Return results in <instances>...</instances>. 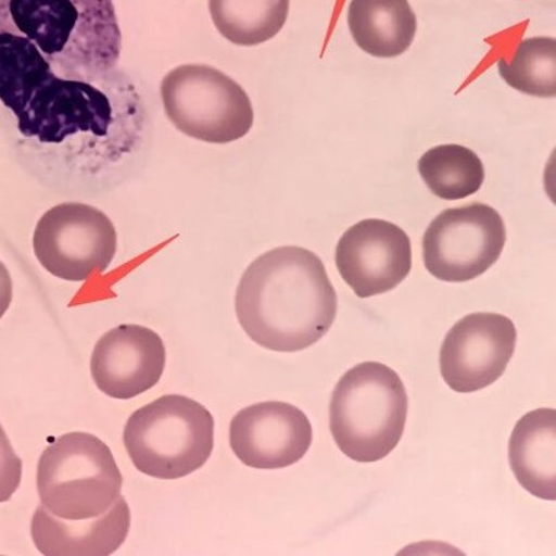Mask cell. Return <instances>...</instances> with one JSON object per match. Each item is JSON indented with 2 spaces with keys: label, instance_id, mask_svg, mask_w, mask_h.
Here are the masks:
<instances>
[{
  "label": "cell",
  "instance_id": "2e32d148",
  "mask_svg": "<svg viewBox=\"0 0 556 556\" xmlns=\"http://www.w3.org/2000/svg\"><path fill=\"white\" fill-rule=\"evenodd\" d=\"M348 27L362 51L391 59L408 51L417 20L408 0H351Z\"/></svg>",
  "mask_w": 556,
  "mask_h": 556
},
{
  "label": "cell",
  "instance_id": "d6986e66",
  "mask_svg": "<svg viewBox=\"0 0 556 556\" xmlns=\"http://www.w3.org/2000/svg\"><path fill=\"white\" fill-rule=\"evenodd\" d=\"M500 76L510 88L526 96L556 97V41L551 37L523 39L513 61H498Z\"/></svg>",
  "mask_w": 556,
  "mask_h": 556
},
{
  "label": "cell",
  "instance_id": "5bb4252c",
  "mask_svg": "<svg viewBox=\"0 0 556 556\" xmlns=\"http://www.w3.org/2000/svg\"><path fill=\"white\" fill-rule=\"evenodd\" d=\"M131 514L124 496L108 513L87 520H64L38 506L31 521L35 547L45 556H108L127 540Z\"/></svg>",
  "mask_w": 556,
  "mask_h": 556
},
{
  "label": "cell",
  "instance_id": "ac0fdd59",
  "mask_svg": "<svg viewBox=\"0 0 556 556\" xmlns=\"http://www.w3.org/2000/svg\"><path fill=\"white\" fill-rule=\"evenodd\" d=\"M417 168L427 188L445 201L473 195L485 178L481 159L471 149L455 143L429 149L419 159Z\"/></svg>",
  "mask_w": 556,
  "mask_h": 556
},
{
  "label": "cell",
  "instance_id": "9c48e42d",
  "mask_svg": "<svg viewBox=\"0 0 556 556\" xmlns=\"http://www.w3.org/2000/svg\"><path fill=\"white\" fill-rule=\"evenodd\" d=\"M505 242V223L494 207L471 203L446 208L425 232V266L441 281L475 280L498 262Z\"/></svg>",
  "mask_w": 556,
  "mask_h": 556
},
{
  "label": "cell",
  "instance_id": "277c9868",
  "mask_svg": "<svg viewBox=\"0 0 556 556\" xmlns=\"http://www.w3.org/2000/svg\"><path fill=\"white\" fill-rule=\"evenodd\" d=\"M408 409L399 374L379 362H364L348 370L332 392V439L352 460L379 462L400 444Z\"/></svg>",
  "mask_w": 556,
  "mask_h": 556
},
{
  "label": "cell",
  "instance_id": "44dd1931",
  "mask_svg": "<svg viewBox=\"0 0 556 556\" xmlns=\"http://www.w3.org/2000/svg\"><path fill=\"white\" fill-rule=\"evenodd\" d=\"M13 300V282L8 267L0 262V319L8 312Z\"/></svg>",
  "mask_w": 556,
  "mask_h": 556
},
{
  "label": "cell",
  "instance_id": "5b68a950",
  "mask_svg": "<svg viewBox=\"0 0 556 556\" xmlns=\"http://www.w3.org/2000/svg\"><path fill=\"white\" fill-rule=\"evenodd\" d=\"M134 466L153 479L176 480L201 469L215 446V419L200 402L165 395L134 412L124 427Z\"/></svg>",
  "mask_w": 556,
  "mask_h": 556
},
{
  "label": "cell",
  "instance_id": "9a60e30c",
  "mask_svg": "<svg viewBox=\"0 0 556 556\" xmlns=\"http://www.w3.org/2000/svg\"><path fill=\"white\" fill-rule=\"evenodd\" d=\"M509 464L519 484L531 495L556 500V412H529L509 440Z\"/></svg>",
  "mask_w": 556,
  "mask_h": 556
},
{
  "label": "cell",
  "instance_id": "30bf717a",
  "mask_svg": "<svg viewBox=\"0 0 556 556\" xmlns=\"http://www.w3.org/2000/svg\"><path fill=\"white\" fill-rule=\"evenodd\" d=\"M515 323L498 313H473L446 334L440 351V369L451 390L468 394L491 384L505 374L515 354Z\"/></svg>",
  "mask_w": 556,
  "mask_h": 556
},
{
  "label": "cell",
  "instance_id": "7a4b0ae2",
  "mask_svg": "<svg viewBox=\"0 0 556 556\" xmlns=\"http://www.w3.org/2000/svg\"><path fill=\"white\" fill-rule=\"evenodd\" d=\"M339 300L325 265L301 247L263 253L243 273L236 312L257 345L276 352L306 350L329 332Z\"/></svg>",
  "mask_w": 556,
  "mask_h": 556
},
{
  "label": "cell",
  "instance_id": "7c38bea8",
  "mask_svg": "<svg viewBox=\"0 0 556 556\" xmlns=\"http://www.w3.org/2000/svg\"><path fill=\"white\" fill-rule=\"evenodd\" d=\"M313 430L300 408L286 402H261L238 412L230 425V445L248 468L285 469L309 451Z\"/></svg>",
  "mask_w": 556,
  "mask_h": 556
},
{
  "label": "cell",
  "instance_id": "ba28073f",
  "mask_svg": "<svg viewBox=\"0 0 556 556\" xmlns=\"http://www.w3.org/2000/svg\"><path fill=\"white\" fill-rule=\"evenodd\" d=\"M34 252L45 270L81 282L108 270L116 256L117 232L111 218L86 203L49 208L34 232Z\"/></svg>",
  "mask_w": 556,
  "mask_h": 556
},
{
  "label": "cell",
  "instance_id": "4fadbf2b",
  "mask_svg": "<svg viewBox=\"0 0 556 556\" xmlns=\"http://www.w3.org/2000/svg\"><path fill=\"white\" fill-rule=\"evenodd\" d=\"M166 366L161 336L148 327L123 325L98 341L91 357L92 379L114 400H131L155 387Z\"/></svg>",
  "mask_w": 556,
  "mask_h": 556
},
{
  "label": "cell",
  "instance_id": "ffe728a7",
  "mask_svg": "<svg viewBox=\"0 0 556 556\" xmlns=\"http://www.w3.org/2000/svg\"><path fill=\"white\" fill-rule=\"evenodd\" d=\"M23 460L14 452L0 425V504L8 503L22 483Z\"/></svg>",
  "mask_w": 556,
  "mask_h": 556
},
{
  "label": "cell",
  "instance_id": "6da1fadb",
  "mask_svg": "<svg viewBox=\"0 0 556 556\" xmlns=\"http://www.w3.org/2000/svg\"><path fill=\"white\" fill-rule=\"evenodd\" d=\"M121 53L113 0H0V101L14 116L59 78L101 81Z\"/></svg>",
  "mask_w": 556,
  "mask_h": 556
},
{
  "label": "cell",
  "instance_id": "8fae6325",
  "mask_svg": "<svg viewBox=\"0 0 556 556\" xmlns=\"http://www.w3.org/2000/svg\"><path fill=\"white\" fill-rule=\"evenodd\" d=\"M336 265L356 296L386 294L409 276V237L394 223L367 218L342 235L336 250Z\"/></svg>",
  "mask_w": 556,
  "mask_h": 556
},
{
  "label": "cell",
  "instance_id": "8992f818",
  "mask_svg": "<svg viewBox=\"0 0 556 556\" xmlns=\"http://www.w3.org/2000/svg\"><path fill=\"white\" fill-rule=\"evenodd\" d=\"M37 486L49 514L64 520H87L112 508L121 496L123 476L102 440L68 433L43 451Z\"/></svg>",
  "mask_w": 556,
  "mask_h": 556
},
{
  "label": "cell",
  "instance_id": "3957f363",
  "mask_svg": "<svg viewBox=\"0 0 556 556\" xmlns=\"http://www.w3.org/2000/svg\"><path fill=\"white\" fill-rule=\"evenodd\" d=\"M18 131L47 146L93 152L98 163L116 162L136 146L142 104L130 79L114 70L97 83L56 79L16 114Z\"/></svg>",
  "mask_w": 556,
  "mask_h": 556
},
{
  "label": "cell",
  "instance_id": "e0dca14e",
  "mask_svg": "<svg viewBox=\"0 0 556 556\" xmlns=\"http://www.w3.org/2000/svg\"><path fill=\"white\" fill-rule=\"evenodd\" d=\"M218 33L240 47L270 41L287 22L290 0H208Z\"/></svg>",
  "mask_w": 556,
  "mask_h": 556
},
{
  "label": "cell",
  "instance_id": "52a82bcc",
  "mask_svg": "<svg viewBox=\"0 0 556 556\" xmlns=\"http://www.w3.org/2000/svg\"><path fill=\"white\" fill-rule=\"evenodd\" d=\"M168 121L186 136L208 143L245 137L253 126L250 97L240 84L206 64L172 70L161 86Z\"/></svg>",
  "mask_w": 556,
  "mask_h": 556
}]
</instances>
